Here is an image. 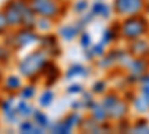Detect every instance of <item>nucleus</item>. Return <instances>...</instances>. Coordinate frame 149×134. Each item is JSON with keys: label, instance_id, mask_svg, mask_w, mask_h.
Wrapping results in <instances>:
<instances>
[{"label": "nucleus", "instance_id": "nucleus-1", "mask_svg": "<svg viewBox=\"0 0 149 134\" xmlns=\"http://www.w3.org/2000/svg\"><path fill=\"white\" fill-rule=\"evenodd\" d=\"M31 9L36 10L40 15H55L58 9L54 2H48V0H33L31 2Z\"/></svg>", "mask_w": 149, "mask_h": 134}, {"label": "nucleus", "instance_id": "nucleus-2", "mask_svg": "<svg viewBox=\"0 0 149 134\" xmlns=\"http://www.w3.org/2000/svg\"><path fill=\"white\" fill-rule=\"evenodd\" d=\"M5 17L8 19V24H9V26H12V27H17L18 24L22 22L21 10H19V8L14 2H9L8 8L5 9Z\"/></svg>", "mask_w": 149, "mask_h": 134}, {"label": "nucleus", "instance_id": "nucleus-3", "mask_svg": "<svg viewBox=\"0 0 149 134\" xmlns=\"http://www.w3.org/2000/svg\"><path fill=\"white\" fill-rule=\"evenodd\" d=\"M21 87V81L18 76H8L5 81V88L8 91H17Z\"/></svg>", "mask_w": 149, "mask_h": 134}, {"label": "nucleus", "instance_id": "nucleus-4", "mask_svg": "<svg viewBox=\"0 0 149 134\" xmlns=\"http://www.w3.org/2000/svg\"><path fill=\"white\" fill-rule=\"evenodd\" d=\"M9 27V24H8V19L5 17V12H0V34L5 33Z\"/></svg>", "mask_w": 149, "mask_h": 134}, {"label": "nucleus", "instance_id": "nucleus-5", "mask_svg": "<svg viewBox=\"0 0 149 134\" xmlns=\"http://www.w3.org/2000/svg\"><path fill=\"white\" fill-rule=\"evenodd\" d=\"M34 92V88H26V91L22 92V97L24 99H29V95H33Z\"/></svg>", "mask_w": 149, "mask_h": 134}, {"label": "nucleus", "instance_id": "nucleus-6", "mask_svg": "<svg viewBox=\"0 0 149 134\" xmlns=\"http://www.w3.org/2000/svg\"><path fill=\"white\" fill-rule=\"evenodd\" d=\"M0 76H2V70H0Z\"/></svg>", "mask_w": 149, "mask_h": 134}, {"label": "nucleus", "instance_id": "nucleus-7", "mask_svg": "<svg viewBox=\"0 0 149 134\" xmlns=\"http://www.w3.org/2000/svg\"><path fill=\"white\" fill-rule=\"evenodd\" d=\"M0 51H2V46H0Z\"/></svg>", "mask_w": 149, "mask_h": 134}]
</instances>
